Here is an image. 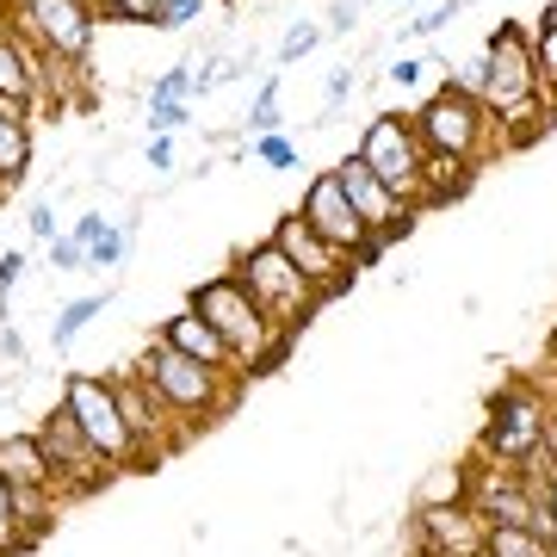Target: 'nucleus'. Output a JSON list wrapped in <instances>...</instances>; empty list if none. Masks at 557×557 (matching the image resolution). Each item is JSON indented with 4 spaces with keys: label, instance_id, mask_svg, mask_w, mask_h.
<instances>
[{
    "label": "nucleus",
    "instance_id": "nucleus-1",
    "mask_svg": "<svg viewBox=\"0 0 557 557\" xmlns=\"http://www.w3.org/2000/svg\"><path fill=\"white\" fill-rule=\"evenodd\" d=\"M465 508L483 527H515L545 545H557V483L539 471H508V465H478L465 483Z\"/></svg>",
    "mask_w": 557,
    "mask_h": 557
},
{
    "label": "nucleus",
    "instance_id": "nucleus-2",
    "mask_svg": "<svg viewBox=\"0 0 557 557\" xmlns=\"http://www.w3.org/2000/svg\"><path fill=\"white\" fill-rule=\"evenodd\" d=\"M186 310H199V317L218 329V341L230 347V359H236V379H248V372H260V366H273V359L285 354V335L267 322V310L248 298V285H242L236 273L205 278Z\"/></svg>",
    "mask_w": 557,
    "mask_h": 557
},
{
    "label": "nucleus",
    "instance_id": "nucleus-3",
    "mask_svg": "<svg viewBox=\"0 0 557 557\" xmlns=\"http://www.w3.org/2000/svg\"><path fill=\"white\" fill-rule=\"evenodd\" d=\"M137 379L174 409V421L186 428V434L205 428V421H218L223 409L236 403V379H230V372H211V366H199V359L174 354L161 335H149V347H143V359H137Z\"/></svg>",
    "mask_w": 557,
    "mask_h": 557
},
{
    "label": "nucleus",
    "instance_id": "nucleus-4",
    "mask_svg": "<svg viewBox=\"0 0 557 557\" xmlns=\"http://www.w3.org/2000/svg\"><path fill=\"white\" fill-rule=\"evenodd\" d=\"M552 397L539 384L515 379L490 397V421H483V465H508V471H539L545 434H552Z\"/></svg>",
    "mask_w": 557,
    "mask_h": 557
},
{
    "label": "nucleus",
    "instance_id": "nucleus-5",
    "mask_svg": "<svg viewBox=\"0 0 557 557\" xmlns=\"http://www.w3.org/2000/svg\"><path fill=\"white\" fill-rule=\"evenodd\" d=\"M354 156L366 161V174L379 180L397 205H409V211L434 205V186H428V149H421L409 112H379V119L366 124V137H359Z\"/></svg>",
    "mask_w": 557,
    "mask_h": 557
},
{
    "label": "nucleus",
    "instance_id": "nucleus-6",
    "mask_svg": "<svg viewBox=\"0 0 557 557\" xmlns=\"http://www.w3.org/2000/svg\"><path fill=\"white\" fill-rule=\"evenodd\" d=\"M483 112L496 124H527L539 106V62H533V32L527 25H496V38L483 44Z\"/></svg>",
    "mask_w": 557,
    "mask_h": 557
},
{
    "label": "nucleus",
    "instance_id": "nucleus-7",
    "mask_svg": "<svg viewBox=\"0 0 557 557\" xmlns=\"http://www.w3.org/2000/svg\"><path fill=\"white\" fill-rule=\"evenodd\" d=\"M230 273L248 285V298L267 310V322H273L285 341L298 335L304 322L317 317V304H322V292L298 273V267H292V260L278 255L273 242H248V248L236 255V267H230Z\"/></svg>",
    "mask_w": 557,
    "mask_h": 557
},
{
    "label": "nucleus",
    "instance_id": "nucleus-8",
    "mask_svg": "<svg viewBox=\"0 0 557 557\" xmlns=\"http://www.w3.org/2000/svg\"><path fill=\"white\" fill-rule=\"evenodd\" d=\"M0 13H7V25H13L44 62H57L69 75L87 62L94 25H100V7H94V0H7Z\"/></svg>",
    "mask_w": 557,
    "mask_h": 557
},
{
    "label": "nucleus",
    "instance_id": "nucleus-9",
    "mask_svg": "<svg viewBox=\"0 0 557 557\" xmlns=\"http://www.w3.org/2000/svg\"><path fill=\"white\" fill-rule=\"evenodd\" d=\"M409 124H416V137L428 156H446V161H465V168H478L483 149H490V131H496V119L483 112L478 94H465V87H440L434 100H421L416 112H409Z\"/></svg>",
    "mask_w": 557,
    "mask_h": 557
},
{
    "label": "nucleus",
    "instance_id": "nucleus-10",
    "mask_svg": "<svg viewBox=\"0 0 557 557\" xmlns=\"http://www.w3.org/2000/svg\"><path fill=\"white\" fill-rule=\"evenodd\" d=\"M62 409L75 416V428L87 434V446H94L112 471H137L143 465L137 440H131V428H124V409H119V397H112V379L75 372V379L62 384Z\"/></svg>",
    "mask_w": 557,
    "mask_h": 557
},
{
    "label": "nucleus",
    "instance_id": "nucleus-11",
    "mask_svg": "<svg viewBox=\"0 0 557 557\" xmlns=\"http://www.w3.org/2000/svg\"><path fill=\"white\" fill-rule=\"evenodd\" d=\"M32 434H38L44 458H50V478H57V502H62V496H87V490H100V483L119 478V471H112V465H106V458L94 453V446H87V434L75 428V416H69L62 403L38 421V428H32Z\"/></svg>",
    "mask_w": 557,
    "mask_h": 557
},
{
    "label": "nucleus",
    "instance_id": "nucleus-12",
    "mask_svg": "<svg viewBox=\"0 0 557 557\" xmlns=\"http://www.w3.org/2000/svg\"><path fill=\"white\" fill-rule=\"evenodd\" d=\"M298 218L310 223V230H317V236L329 242V248H335V255H347V260H372V255H379V242H372V230L359 223V211L347 205V193H341L335 168L310 180V193H304Z\"/></svg>",
    "mask_w": 557,
    "mask_h": 557
},
{
    "label": "nucleus",
    "instance_id": "nucleus-13",
    "mask_svg": "<svg viewBox=\"0 0 557 557\" xmlns=\"http://www.w3.org/2000/svg\"><path fill=\"white\" fill-rule=\"evenodd\" d=\"M112 397H119V409H124V428H131V440H137L143 465H161V453L186 440V428L174 421V409L137 379V366H131V372H112Z\"/></svg>",
    "mask_w": 557,
    "mask_h": 557
},
{
    "label": "nucleus",
    "instance_id": "nucleus-14",
    "mask_svg": "<svg viewBox=\"0 0 557 557\" xmlns=\"http://www.w3.org/2000/svg\"><path fill=\"white\" fill-rule=\"evenodd\" d=\"M278 248V255L292 260V267H298L304 278H310V285H317L322 298H335L341 285H347V278H354V260L347 255H335V248H329V242L317 236V230H310V223L298 218V211H285V218L273 223V236H267Z\"/></svg>",
    "mask_w": 557,
    "mask_h": 557
},
{
    "label": "nucleus",
    "instance_id": "nucleus-15",
    "mask_svg": "<svg viewBox=\"0 0 557 557\" xmlns=\"http://www.w3.org/2000/svg\"><path fill=\"white\" fill-rule=\"evenodd\" d=\"M335 180H341V193H347V205L359 211V223L372 230V242H379V248H384V236H409V230H416V211L391 199V193H384L379 180L366 174V161H359V156L335 161Z\"/></svg>",
    "mask_w": 557,
    "mask_h": 557
},
{
    "label": "nucleus",
    "instance_id": "nucleus-16",
    "mask_svg": "<svg viewBox=\"0 0 557 557\" xmlns=\"http://www.w3.org/2000/svg\"><path fill=\"white\" fill-rule=\"evenodd\" d=\"M0 100L20 106V112H44L50 106V62L7 25V13H0Z\"/></svg>",
    "mask_w": 557,
    "mask_h": 557
},
{
    "label": "nucleus",
    "instance_id": "nucleus-17",
    "mask_svg": "<svg viewBox=\"0 0 557 557\" xmlns=\"http://www.w3.org/2000/svg\"><path fill=\"white\" fill-rule=\"evenodd\" d=\"M161 341L174 347V354L199 359V366H211V372H230L236 379V359H230V347L218 341V329L199 317V310H174V317L161 322Z\"/></svg>",
    "mask_w": 557,
    "mask_h": 557
},
{
    "label": "nucleus",
    "instance_id": "nucleus-18",
    "mask_svg": "<svg viewBox=\"0 0 557 557\" xmlns=\"http://www.w3.org/2000/svg\"><path fill=\"white\" fill-rule=\"evenodd\" d=\"M421 533H428V545L446 557H478L483 552V520L465 508V502H453V508H428L421 515Z\"/></svg>",
    "mask_w": 557,
    "mask_h": 557
},
{
    "label": "nucleus",
    "instance_id": "nucleus-19",
    "mask_svg": "<svg viewBox=\"0 0 557 557\" xmlns=\"http://www.w3.org/2000/svg\"><path fill=\"white\" fill-rule=\"evenodd\" d=\"M0 483H7V490H50V496H57V478H50V458H44L38 434L0 440Z\"/></svg>",
    "mask_w": 557,
    "mask_h": 557
},
{
    "label": "nucleus",
    "instance_id": "nucleus-20",
    "mask_svg": "<svg viewBox=\"0 0 557 557\" xmlns=\"http://www.w3.org/2000/svg\"><path fill=\"white\" fill-rule=\"evenodd\" d=\"M25 168H32V112L0 106V193L20 186Z\"/></svg>",
    "mask_w": 557,
    "mask_h": 557
},
{
    "label": "nucleus",
    "instance_id": "nucleus-21",
    "mask_svg": "<svg viewBox=\"0 0 557 557\" xmlns=\"http://www.w3.org/2000/svg\"><path fill=\"white\" fill-rule=\"evenodd\" d=\"M100 310H112V292H87V298L62 304V317L50 322V347H75V335L87 322H100Z\"/></svg>",
    "mask_w": 557,
    "mask_h": 557
},
{
    "label": "nucleus",
    "instance_id": "nucleus-22",
    "mask_svg": "<svg viewBox=\"0 0 557 557\" xmlns=\"http://www.w3.org/2000/svg\"><path fill=\"white\" fill-rule=\"evenodd\" d=\"M478 557H557V545L533 533H515V527H483V552Z\"/></svg>",
    "mask_w": 557,
    "mask_h": 557
},
{
    "label": "nucleus",
    "instance_id": "nucleus-23",
    "mask_svg": "<svg viewBox=\"0 0 557 557\" xmlns=\"http://www.w3.org/2000/svg\"><path fill=\"white\" fill-rule=\"evenodd\" d=\"M131 236H137V223H112L100 242H87V267H94V273H112V267H124V255H131Z\"/></svg>",
    "mask_w": 557,
    "mask_h": 557
},
{
    "label": "nucleus",
    "instance_id": "nucleus-24",
    "mask_svg": "<svg viewBox=\"0 0 557 557\" xmlns=\"http://www.w3.org/2000/svg\"><path fill=\"white\" fill-rule=\"evenodd\" d=\"M278 124H285L278 119V75H267L255 87V106H248V137H273Z\"/></svg>",
    "mask_w": 557,
    "mask_h": 557
},
{
    "label": "nucleus",
    "instance_id": "nucleus-25",
    "mask_svg": "<svg viewBox=\"0 0 557 557\" xmlns=\"http://www.w3.org/2000/svg\"><path fill=\"white\" fill-rule=\"evenodd\" d=\"M32 545H38V539L20 527V515H13V490L0 483V557H20V552H32Z\"/></svg>",
    "mask_w": 557,
    "mask_h": 557
},
{
    "label": "nucleus",
    "instance_id": "nucleus-26",
    "mask_svg": "<svg viewBox=\"0 0 557 557\" xmlns=\"http://www.w3.org/2000/svg\"><path fill=\"white\" fill-rule=\"evenodd\" d=\"M248 156L267 161L273 174H285V168H298V143L285 137V131H273V137H248Z\"/></svg>",
    "mask_w": 557,
    "mask_h": 557
},
{
    "label": "nucleus",
    "instance_id": "nucleus-27",
    "mask_svg": "<svg viewBox=\"0 0 557 557\" xmlns=\"http://www.w3.org/2000/svg\"><path fill=\"white\" fill-rule=\"evenodd\" d=\"M211 0H156V13H149V32H186V25L199 20Z\"/></svg>",
    "mask_w": 557,
    "mask_h": 557
},
{
    "label": "nucleus",
    "instance_id": "nucleus-28",
    "mask_svg": "<svg viewBox=\"0 0 557 557\" xmlns=\"http://www.w3.org/2000/svg\"><path fill=\"white\" fill-rule=\"evenodd\" d=\"M174 100H193V69H186V62H174V69L149 87V106H174Z\"/></svg>",
    "mask_w": 557,
    "mask_h": 557
},
{
    "label": "nucleus",
    "instance_id": "nucleus-29",
    "mask_svg": "<svg viewBox=\"0 0 557 557\" xmlns=\"http://www.w3.org/2000/svg\"><path fill=\"white\" fill-rule=\"evenodd\" d=\"M143 119H149V137H174V131H186V124H193V106H186V100H174V106H149Z\"/></svg>",
    "mask_w": 557,
    "mask_h": 557
},
{
    "label": "nucleus",
    "instance_id": "nucleus-30",
    "mask_svg": "<svg viewBox=\"0 0 557 557\" xmlns=\"http://www.w3.org/2000/svg\"><path fill=\"white\" fill-rule=\"evenodd\" d=\"M317 44H322V25H310V20L292 25V32H285V44H278V62H304Z\"/></svg>",
    "mask_w": 557,
    "mask_h": 557
},
{
    "label": "nucleus",
    "instance_id": "nucleus-31",
    "mask_svg": "<svg viewBox=\"0 0 557 557\" xmlns=\"http://www.w3.org/2000/svg\"><path fill=\"white\" fill-rule=\"evenodd\" d=\"M533 62H539V87H557V32H545V25L533 32Z\"/></svg>",
    "mask_w": 557,
    "mask_h": 557
},
{
    "label": "nucleus",
    "instance_id": "nucleus-32",
    "mask_svg": "<svg viewBox=\"0 0 557 557\" xmlns=\"http://www.w3.org/2000/svg\"><path fill=\"white\" fill-rule=\"evenodd\" d=\"M106 20H124V25H149V13H156V0H94Z\"/></svg>",
    "mask_w": 557,
    "mask_h": 557
},
{
    "label": "nucleus",
    "instance_id": "nucleus-33",
    "mask_svg": "<svg viewBox=\"0 0 557 557\" xmlns=\"http://www.w3.org/2000/svg\"><path fill=\"white\" fill-rule=\"evenodd\" d=\"M50 267H57V273H81V267H87V248H81L75 236H57L50 242Z\"/></svg>",
    "mask_w": 557,
    "mask_h": 557
},
{
    "label": "nucleus",
    "instance_id": "nucleus-34",
    "mask_svg": "<svg viewBox=\"0 0 557 557\" xmlns=\"http://www.w3.org/2000/svg\"><path fill=\"white\" fill-rule=\"evenodd\" d=\"M458 7H465V0H440L434 13H421V20L409 25V32H416V38H434V32H446V25L458 20Z\"/></svg>",
    "mask_w": 557,
    "mask_h": 557
},
{
    "label": "nucleus",
    "instance_id": "nucleus-35",
    "mask_svg": "<svg viewBox=\"0 0 557 557\" xmlns=\"http://www.w3.org/2000/svg\"><path fill=\"white\" fill-rule=\"evenodd\" d=\"M20 273H25V255H20V248H13V255H0V322H7V298H13Z\"/></svg>",
    "mask_w": 557,
    "mask_h": 557
},
{
    "label": "nucleus",
    "instance_id": "nucleus-36",
    "mask_svg": "<svg viewBox=\"0 0 557 557\" xmlns=\"http://www.w3.org/2000/svg\"><path fill=\"white\" fill-rule=\"evenodd\" d=\"M106 230H112V218H106V211H81V218H75V230H69V236H75L81 248H87V242H100Z\"/></svg>",
    "mask_w": 557,
    "mask_h": 557
},
{
    "label": "nucleus",
    "instance_id": "nucleus-37",
    "mask_svg": "<svg viewBox=\"0 0 557 557\" xmlns=\"http://www.w3.org/2000/svg\"><path fill=\"white\" fill-rule=\"evenodd\" d=\"M143 161H149V174H174V137H149Z\"/></svg>",
    "mask_w": 557,
    "mask_h": 557
},
{
    "label": "nucleus",
    "instance_id": "nucleus-38",
    "mask_svg": "<svg viewBox=\"0 0 557 557\" xmlns=\"http://www.w3.org/2000/svg\"><path fill=\"white\" fill-rule=\"evenodd\" d=\"M354 87H359V75H354V62H341L335 75H329V112H335V106L347 100V94H354Z\"/></svg>",
    "mask_w": 557,
    "mask_h": 557
},
{
    "label": "nucleus",
    "instance_id": "nucleus-39",
    "mask_svg": "<svg viewBox=\"0 0 557 557\" xmlns=\"http://www.w3.org/2000/svg\"><path fill=\"white\" fill-rule=\"evenodd\" d=\"M359 13H366V0H347V7H335V13H329V32H341V38H347V32L359 25Z\"/></svg>",
    "mask_w": 557,
    "mask_h": 557
},
{
    "label": "nucleus",
    "instance_id": "nucleus-40",
    "mask_svg": "<svg viewBox=\"0 0 557 557\" xmlns=\"http://www.w3.org/2000/svg\"><path fill=\"white\" fill-rule=\"evenodd\" d=\"M32 236H38V242H57L62 236V223H57V211H50V205H38V211H32Z\"/></svg>",
    "mask_w": 557,
    "mask_h": 557
},
{
    "label": "nucleus",
    "instance_id": "nucleus-41",
    "mask_svg": "<svg viewBox=\"0 0 557 557\" xmlns=\"http://www.w3.org/2000/svg\"><path fill=\"white\" fill-rule=\"evenodd\" d=\"M0 354L13 359V366H20V359H25V341L13 335V329H7V322H0Z\"/></svg>",
    "mask_w": 557,
    "mask_h": 557
},
{
    "label": "nucleus",
    "instance_id": "nucleus-42",
    "mask_svg": "<svg viewBox=\"0 0 557 557\" xmlns=\"http://www.w3.org/2000/svg\"><path fill=\"white\" fill-rule=\"evenodd\" d=\"M391 81H397V87H416V81H421V62H391Z\"/></svg>",
    "mask_w": 557,
    "mask_h": 557
},
{
    "label": "nucleus",
    "instance_id": "nucleus-43",
    "mask_svg": "<svg viewBox=\"0 0 557 557\" xmlns=\"http://www.w3.org/2000/svg\"><path fill=\"white\" fill-rule=\"evenodd\" d=\"M539 25H545V32H557V0L545 7V20H539Z\"/></svg>",
    "mask_w": 557,
    "mask_h": 557
},
{
    "label": "nucleus",
    "instance_id": "nucleus-44",
    "mask_svg": "<svg viewBox=\"0 0 557 557\" xmlns=\"http://www.w3.org/2000/svg\"><path fill=\"white\" fill-rule=\"evenodd\" d=\"M552 354H557V341H552Z\"/></svg>",
    "mask_w": 557,
    "mask_h": 557
},
{
    "label": "nucleus",
    "instance_id": "nucleus-45",
    "mask_svg": "<svg viewBox=\"0 0 557 557\" xmlns=\"http://www.w3.org/2000/svg\"><path fill=\"white\" fill-rule=\"evenodd\" d=\"M552 409H557V397H552Z\"/></svg>",
    "mask_w": 557,
    "mask_h": 557
}]
</instances>
